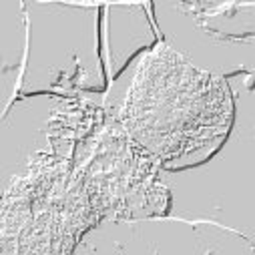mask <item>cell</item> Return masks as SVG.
<instances>
[{
    "label": "cell",
    "mask_w": 255,
    "mask_h": 255,
    "mask_svg": "<svg viewBox=\"0 0 255 255\" xmlns=\"http://www.w3.org/2000/svg\"><path fill=\"white\" fill-rule=\"evenodd\" d=\"M233 119L225 79L157 44L139 62L119 123L159 167L183 171L209 161L223 147Z\"/></svg>",
    "instance_id": "6da1fadb"
},
{
    "label": "cell",
    "mask_w": 255,
    "mask_h": 255,
    "mask_svg": "<svg viewBox=\"0 0 255 255\" xmlns=\"http://www.w3.org/2000/svg\"><path fill=\"white\" fill-rule=\"evenodd\" d=\"M99 217L135 219L165 215L169 191L157 177V161L123 129L109 125L73 161Z\"/></svg>",
    "instance_id": "3957f363"
},
{
    "label": "cell",
    "mask_w": 255,
    "mask_h": 255,
    "mask_svg": "<svg viewBox=\"0 0 255 255\" xmlns=\"http://www.w3.org/2000/svg\"><path fill=\"white\" fill-rule=\"evenodd\" d=\"M99 219L71 159L38 161L4 189L2 255H73Z\"/></svg>",
    "instance_id": "7a4b0ae2"
}]
</instances>
